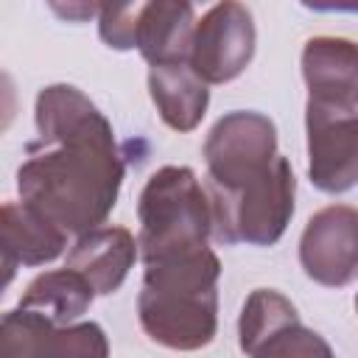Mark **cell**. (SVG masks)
<instances>
[{
	"mask_svg": "<svg viewBox=\"0 0 358 358\" xmlns=\"http://www.w3.org/2000/svg\"><path fill=\"white\" fill-rule=\"evenodd\" d=\"M36 140L17 168L20 199L70 235L101 227L126 176L112 123L73 84H48L34 103Z\"/></svg>",
	"mask_w": 358,
	"mask_h": 358,
	"instance_id": "cell-1",
	"label": "cell"
},
{
	"mask_svg": "<svg viewBox=\"0 0 358 358\" xmlns=\"http://www.w3.org/2000/svg\"><path fill=\"white\" fill-rule=\"evenodd\" d=\"M221 260L210 246L145 263L137 316L145 336L168 350H201L218 333Z\"/></svg>",
	"mask_w": 358,
	"mask_h": 358,
	"instance_id": "cell-2",
	"label": "cell"
},
{
	"mask_svg": "<svg viewBox=\"0 0 358 358\" xmlns=\"http://www.w3.org/2000/svg\"><path fill=\"white\" fill-rule=\"evenodd\" d=\"M140 260L154 263L207 246L213 235V201L187 165L157 168L137 199Z\"/></svg>",
	"mask_w": 358,
	"mask_h": 358,
	"instance_id": "cell-3",
	"label": "cell"
},
{
	"mask_svg": "<svg viewBox=\"0 0 358 358\" xmlns=\"http://www.w3.org/2000/svg\"><path fill=\"white\" fill-rule=\"evenodd\" d=\"M213 201V238L224 246H274L294 218L296 176L280 154L255 182L232 190L207 187Z\"/></svg>",
	"mask_w": 358,
	"mask_h": 358,
	"instance_id": "cell-4",
	"label": "cell"
},
{
	"mask_svg": "<svg viewBox=\"0 0 358 358\" xmlns=\"http://www.w3.org/2000/svg\"><path fill=\"white\" fill-rule=\"evenodd\" d=\"M277 129L271 117L252 109H235L215 120L204 140L207 187L232 190L260 179L277 159Z\"/></svg>",
	"mask_w": 358,
	"mask_h": 358,
	"instance_id": "cell-5",
	"label": "cell"
},
{
	"mask_svg": "<svg viewBox=\"0 0 358 358\" xmlns=\"http://www.w3.org/2000/svg\"><path fill=\"white\" fill-rule=\"evenodd\" d=\"M308 179L316 190L338 196L358 185V106L305 103Z\"/></svg>",
	"mask_w": 358,
	"mask_h": 358,
	"instance_id": "cell-6",
	"label": "cell"
},
{
	"mask_svg": "<svg viewBox=\"0 0 358 358\" xmlns=\"http://www.w3.org/2000/svg\"><path fill=\"white\" fill-rule=\"evenodd\" d=\"M238 344L246 355H333V347L302 324L294 302L274 288H255L238 319Z\"/></svg>",
	"mask_w": 358,
	"mask_h": 358,
	"instance_id": "cell-7",
	"label": "cell"
},
{
	"mask_svg": "<svg viewBox=\"0 0 358 358\" xmlns=\"http://www.w3.org/2000/svg\"><path fill=\"white\" fill-rule=\"evenodd\" d=\"M255 45L252 11L241 0H218L196 22L187 62L207 84H227L249 67Z\"/></svg>",
	"mask_w": 358,
	"mask_h": 358,
	"instance_id": "cell-8",
	"label": "cell"
},
{
	"mask_svg": "<svg viewBox=\"0 0 358 358\" xmlns=\"http://www.w3.org/2000/svg\"><path fill=\"white\" fill-rule=\"evenodd\" d=\"M299 266L308 280L324 288H344L358 280V210L330 204L316 210L299 238Z\"/></svg>",
	"mask_w": 358,
	"mask_h": 358,
	"instance_id": "cell-9",
	"label": "cell"
},
{
	"mask_svg": "<svg viewBox=\"0 0 358 358\" xmlns=\"http://www.w3.org/2000/svg\"><path fill=\"white\" fill-rule=\"evenodd\" d=\"M0 352L3 355H81L106 358L109 341L101 324L73 322L56 324L28 308L6 310L0 319Z\"/></svg>",
	"mask_w": 358,
	"mask_h": 358,
	"instance_id": "cell-10",
	"label": "cell"
},
{
	"mask_svg": "<svg viewBox=\"0 0 358 358\" xmlns=\"http://www.w3.org/2000/svg\"><path fill=\"white\" fill-rule=\"evenodd\" d=\"M67 229H62L56 221H50L28 201H6L0 210L6 285L11 282L20 266L53 263L67 249Z\"/></svg>",
	"mask_w": 358,
	"mask_h": 358,
	"instance_id": "cell-11",
	"label": "cell"
},
{
	"mask_svg": "<svg viewBox=\"0 0 358 358\" xmlns=\"http://www.w3.org/2000/svg\"><path fill=\"white\" fill-rule=\"evenodd\" d=\"M302 78L308 101L358 106V42L344 36H313L302 48Z\"/></svg>",
	"mask_w": 358,
	"mask_h": 358,
	"instance_id": "cell-12",
	"label": "cell"
},
{
	"mask_svg": "<svg viewBox=\"0 0 358 358\" xmlns=\"http://www.w3.org/2000/svg\"><path fill=\"white\" fill-rule=\"evenodd\" d=\"M137 257H140L137 238L126 227H103L101 224L76 238V243L67 252L64 266L81 271L92 282L95 294L109 296L126 282Z\"/></svg>",
	"mask_w": 358,
	"mask_h": 358,
	"instance_id": "cell-13",
	"label": "cell"
},
{
	"mask_svg": "<svg viewBox=\"0 0 358 358\" xmlns=\"http://www.w3.org/2000/svg\"><path fill=\"white\" fill-rule=\"evenodd\" d=\"M148 92L162 117L173 131H193L210 106L207 81L190 67V62L148 64Z\"/></svg>",
	"mask_w": 358,
	"mask_h": 358,
	"instance_id": "cell-14",
	"label": "cell"
},
{
	"mask_svg": "<svg viewBox=\"0 0 358 358\" xmlns=\"http://www.w3.org/2000/svg\"><path fill=\"white\" fill-rule=\"evenodd\" d=\"M193 31V0H148L137 25L134 50H140L148 64L185 62L190 56Z\"/></svg>",
	"mask_w": 358,
	"mask_h": 358,
	"instance_id": "cell-15",
	"label": "cell"
},
{
	"mask_svg": "<svg viewBox=\"0 0 358 358\" xmlns=\"http://www.w3.org/2000/svg\"><path fill=\"white\" fill-rule=\"evenodd\" d=\"M95 296L92 282L81 271L64 266L34 277L20 296V308H28L56 324H73L90 310Z\"/></svg>",
	"mask_w": 358,
	"mask_h": 358,
	"instance_id": "cell-16",
	"label": "cell"
},
{
	"mask_svg": "<svg viewBox=\"0 0 358 358\" xmlns=\"http://www.w3.org/2000/svg\"><path fill=\"white\" fill-rule=\"evenodd\" d=\"M148 0H103L98 11V36L112 50H134L137 25Z\"/></svg>",
	"mask_w": 358,
	"mask_h": 358,
	"instance_id": "cell-17",
	"label": "cell"
},
{
	"mask_svg": "<svg viewBox=\"0 0 358 358\" xmlns=\"http://www.w3.org/2000/svg\"><path fill=\"white\" fill-rule=\"evenodd\" d=\"M48 8L53 11V17H59L62 22H90L98 17L101 3L103 0H45Z\"/></svg>",
	"mask_w": 358,
	"mask_h": 358,
	"instance_id": "cell-18",
	"label": "cell"
},
{
	"mask_svg": "<svg viewBox=\"0 0 358 358\" xmlns=\"http://www.w3.org/2000/svg\"><path fill=\"white\" fill-rule=\"evenodd\" d=\"M316 14H358V0H299Z\"/></svg>",
	"mask_w": 358,
	"mask_h": 358,
	"instance_id": "cell-19",
	"label": "cell"
},
{
	"mask_svg": "<svg viewBox=\"0 0 358 358\" xmlns=\"http://www.w3.org/2000/svg\"><path fill=\"white\" fill-rule=\"evenodd\" d=\"M355 310H358V294H355Z\"/></svg>",
	"mask_w": 358,
	"mask_h": 358,
	"instance_id": "cell-20",
	"label": "cell"
},
{
	"mask_svg": "<svg viewBox=\"0 0 358 358\" xmlns=\"http://www.w3.org/2000/svg\"><path fill=\"white\" fill-rule=\"evenodd\" d=\"M201 3H207V0H201Z\"/></svg>",
	"mask_w": 358,
	"mask_h": 358,
	"instance_id": "cell-21",
	"label": "cell"
}]
</instances>
